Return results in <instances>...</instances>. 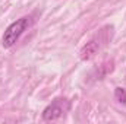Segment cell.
Listing matches in <instances>:
<instances>
[{
  "mask_svg": "<svg viewBox=\"0 0 126 124\" xmlns=\"http://www.w3.org/2000/svg\"><path fill=\"white\" fill-rule=\"evenodd\" d=\"M30 25H31V18L30 16H24V18L16 19L15 22H12L6 28L4 34H3V38H1L3 47L4 48H10L12 45H15V42L21 38V35L27 31V28Z\"/></svg>",
  "mask_w": 126,
  "mask_h": 124,
  "instance_id": "6da1fadb",
  "label": "cell"
},
{
  "mask_svg": "<svg viewBox=\"0 0 126 124\" xmlns=\"http://www.w3.org/2000/svg\"><path fill=\"white\" fill-rule=\"evenodd\" d=\"M70 108V102L66 98H56L51 101L50 105H47L43 111V120L44 121H53L60 118L64 112H67Z\"/></svg>",
  "mask_w": 126,
  "mask_h": 124,
  "instance_id": "7a4b0ae2",
  "label": "cell"
},
{
  "mask_svg": "<svg viewBox=\"0 0 126 124\" xmlns=\"http://www.w3.org/2000/svg\"><path fill=\"white\" fill-rule=\"evenodd\" d=\"M100 50V39L97 41L95 38H93L90 42H87L84 45V48L81 50V59L82 60H90L91 57H94L97 54V51Z\"/></svg>",
  "mask_w": 126,
  "mask_h": 124,
  "instance_id": "3957f363",
  "label": "cell"
},
{
  "mask_svg": "<svg viewBox=\"0 0 126 124\" xmlns=\"http://www.w3.org/2000/svg\"><path fill=\"white\" fill-rule=\"evenodd\" d=\"M114 98H116L117 102L126 105V89H123V88H116L114 89Z\"/></svg>",
  "mask_w": 126,
  "mask_h": 124,
  "instance_id": "277c9868",
  "label": "cell"
}]
</instances>
